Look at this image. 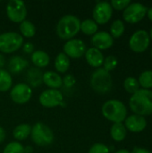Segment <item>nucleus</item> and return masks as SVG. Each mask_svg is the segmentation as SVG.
Returning a JSON list of instances; mask_svg holds the SVG:
<instances>
[{
  "label": "nucleus",
  "instance_id": "c9c22d12",
  "mask_svg": "<svg viewBox=\"0 0 152 153\" xmlns=\"http://www.w3.org/2000/svg\"><path fill=\"white\" fill-rule=\"evenodd\" d=\"M132 153H151L150 151L143 149V148H140V147H135L133 149V151L132 152Z\"/></svg>",
  "mask_w": 152,
  "mask_h": 153
},
{
  "label": "nucleus",
  "instance_id": "393cba45",
  "mask_svg": "<svg viewBox=\"0 0 152 153\" xmlns=\"http://www.w3.org/2000/svg\"><path fill=\"white\" fill-rule=\"evenodd\" d=\"M20 31L22 36L25 38H32L36 33V27L31 22L24 20L20 23Z\"/></svg>",
  "mask_w": 152,
  "mask_h": 153
},
{
  "label": "nucleus",
  "instance_id": "4be33fe9",
  "mask_svg": "<svg viewBox=\"0 0 152 153\" xmlns=\"http://www.w3.org/2000/svg\"><path fill=\"white\" fill-rule=\"evenodd\" d=\"M55 67L57 72L65 73L70 67V58L65 53H59L55 60Z\"/></svg>",
  "mask_w": 152,
  "mask_h": 153
},
{
  "label": "nucleus",
  "instance_id": "c85d7f7f",
  "mask_svg": "<svg viewBox=\"0 0 152 153\" xmlns=\"http://www.w3.org/2000/svg\"><path fill=\"white\" fill-rule=\"evenodd\" d=\"M124 87L126 91H128L129 93H135L137 91H139V82L134 78V77H128L125 80L124 82Z\"/></svg>",
  "mask_w": 152,
  "mask_h": 153
},
{
  "label": "nucleus",
  "instance_id": "f03ea898",
  "mask_svg": "<svg viewBox=\"0 0 152 153\" xmlns=\"http://www.w3.org/2000/svg\"><path fill=\"white\" fill-rule=\"evenodd\" d=\"M81 30V21L73 14L63 16L56 24V34L62 39L70 40Z\"/></svg>",
  "mask_w": 152,
  "mask_h": 153
},
{
  "label": "nucleus",
  "instance_id": "b1692460",
  "mask_svg": "<svg viewBox=\"0 0 152 153\" xmlns=\"http://www.w3.org/2000/svg\"><path fill=\"white\" fill-rule=\"evenodd\" d=\"M13 85V79L11 74L5 70L1 68L0 69V91L5 92L11 89Z\"/></svg>",
  "mask_w": 152,
  "mask_h": 153
},
{
  "label": "nucleus",
  "instance_id": "473e14b6",
  "mask_svg": "<svg viewBox=\"0 0 152 153\" xmlns=\"http://www.w3.org/2000/svg\"><path fill=\"white\" fill-rule=\"evenodd\" d=\"M131 4L130 0H113L111 2V6L116 10H123L125 9Z\"/></svg>",
  "mask_w": 152,
  "mask_h": 153
},
{
  "label": "nucleus",
  "instance_id": "e433bc0d",
  "mask_svg": "<svg viewBox=\"0 0 152 153\" xmlns=\"http://www.w3.org/2000/svg\"><path fill=\"white\" fill-rule=\"evenodd\" d=\"M5 139V132L3 127L0 126V143H3Z\"/></svg>",
  "mask_w": 152,
  "mask_h": 153
},
{
  "label": "nucleus",
  "instance_id": "423d86ee",
  "mask_svg": "<svg viewBox=\"0 0 152 153\" xmlns=\"http://www.w3.org/2000/svg\"><path fill=\"white\" fill-rule=\"evenodd\" d=\"M31 140L39 146H47L53 143L54 134L51 129L43 123H36L31 127Z\"/></svg>",
  "mask_w": 152,
  "mask_h": 153
},
{
  "label": "nucleus",
  "instance_id": "37998d69",
  "mask_svg": "<svg viewBox=\"0 0 152 153\" xmlns=\"http://www.w3.org/2000/svg\"><path fill=\"white\" fill-rule=\"evenodd\" d=\"M151 56H152V50H151Z\"/></svg>",
  "mask_w": 152,
  "mask_h": 153
},
{
  "label": "nucleus",
  "instance_id": "4468645a",
  "mask_svg": "<svg viewBox=\"0 0 152 153\" xmlns=\"http://www.w3.org/2000/svg\"><path fill=\"white\" fill-rule=\"evenodd\" d=\"M91 42L94 46L93 48H98L99 50H104L112 47L114 43V39L108 32L99 31L92 36Z\"/></svg>",
  "mask_w": 152,
  "mask_h": 153
},
{
  "label": "nucleus",
  "instance_id": "f257e3e1",
  "mask_svg": "<svg viewBox=\"0 0 152 153\" xmlns=\"http://www.w3.org/2000/svg\"><path fill=\"white\" fill-rule=\"evenodd\" d=\"M130 108L138 116H150L152 114V91L141 89L130 99Z\"/></svg>",
  "mask_w": 152,
  "mask_h": 153
},
{
  "label": "nucleus",
  "instance_id": "bb28decb",
  "mask_svg": "<svg viewBox=\"0 0 152 153\" xmlns=\"http://www.w3.org/2000/svg\"><path fill=\"white\" fill-rule=\"evenodd\" d=\"M139 84H141V86H142L144 89L149 90L152 88V71L151 70H148V71H144L141 74L140 77H139Z\"/></svg>",
  "mask_w": 152,
  "mask_h": 153
},
{
  "label": "nucleus",
  "instance_id": "a878e982",
  "mask_svg": "<svg viewBox=\"0 0 152 153\" xmlns=\"http://www.w3.org/2000/svg\"><path fill=\"white\" fill-rule=\"evenodd\" d=\"M81 30L86 35H94L98 30V24L91 19L81 22Z\"/></svg>",
  "mask_w": 152,
  "mask_h": 153
},
{
  "label": "nucleus",
  "instance_id": "4c0bfd02",
  "mask_svg": "<svg viewBox=\"0 0 152 153\" xmlns=\"http://www.w3.org/2000/svg\"><path fill=\"white\" fill-rule=\"evenodd\" d=\"M5 65V58L4 56V55L0 54V69L3 68Z\"/></svg>",
  "mask_w": 152,
  "mask_h": 153
},
{
  "label": "nucleus",
  "instance_id": "ddd939ff",
  "mask_svg": "<svg viewBox=\"0 0 152 153\" xmlns=\"http://www.w3.org/2000/svg\"><path fill=\"white\" fill-rule=\"evenodd\" d=\"M86 52V45L85 43L79 39H72L67 40V42L64 45V53L72 58H80Z\"/></svg>",
  "mask_w": 152,
  "mask_h": 153
},
{
  "label": "nucleus",
  "instance_id": "ea45409f",
  "mask_svg": "<svg viewBox=\"0 0 152 153\" xmlns=\"http://www.w3.org/2000/svg\"><path fill=\"white\" fill-rule=\"evenodd\" d=\"M32 152V148L31 147H26V148H24V153H30Z\"/></svg>",
  "mask_w": 152,
  "mask_h": 153
},
{
  "label": "nucleus",
  "instance_id": "c756f323",
  "mask_svg": "<svg viewBox=\"0 0 152 153\" xmlns=\"http://www.w3.org/2000/svg\"><path fill=\"white\" fill-rule=\"evenodd\" d=\"M3 153H24V147L18 142H12L4 147Z\"/></svg>",
  "mask_w": 152,
  "mask_h": 153
},
{
  "label": "nucleus",
  "instance_id": "f3484780",
  "mask_svg": "<svg viewBox=\"0 0 152 153\" xmlns=\"http://www.w3.org/2000/svg\"><path fill=\"white\" fill-rule=\"evenodd\" d=\"M42 81L49 89L58 90L63 85L62 77L57 73L52 72V71H47L44 73Z\"/></svg>",
  "mask_w": 152,
  "mask_h": 153
},
{
  "label": "nucleus",
  "instance_id": "6ab92c4d",
  "mask_svg": "<svg viewBox=\"0 0 152 153\" xmlns=\"http://www.w3.org/2000/svg\"><path fill=\"white\" fill-rule=\"evenodd\" d=\"M28 61L19 56H13L8 62V70L12 74H19L28 66Z\"/></svg>",
  "mask_w": 152,
  "mask_h": 153
},
{
  "label": "nucleus",
  "instance_id": "7ed1b4c3",
  "mask_svg": "<svg viewBox=\"0 0 152 153\" xmlns=\"http://www.w3.org/2000/svg\"><path fill=\"white\" fill-rule=\"evenodd\" d=\"M102 115L114 123H122L126 118L127 109L123 102L117 100H110L104 103L101 108Z\"/></svg>",
  "mask_w": 152,
  "mask_h": 153
},
{
  "label": "nucleus",
  "instance_id": "9d476101",
  "mask_svg": "<svg viewBox=\"0 0 152 153\" xmlns=\"http://www.w3.org/2000/svg\"><path fill=\"white\" fill-rule=\"evenodd\" d=\"M63 94L58 90L48 89L41 92L39 100L45 108H56L63 103Z\"/></svg>",
  "mask_w": 152,
  "mask_h": 153
},
{
  "label": "nucleus",
  "instance_id": "79ce46f5",
  "mask_svg": "<svg viewBox=\"0 0 152 153\" xmlns=\"http://www.w3.org/2000/svg\"><path fill=\"white\" fill-rule=\"evenodd\" d=\"M150 37L152 39V28L151 29V32H150Z\"/></svg>",
  "mask_w": 152,
  "mask_h": 153
},
{
  "label": "nucleus",
  "instance_id": "6e6552de",
  "mask_svg": "<svg viewBox=\"0 0 152 153\" xmlns=\"http://www.w3.org/2000/svg\"><path fill=\"white\" fill-rule=\"evenodd\" d=\"M148 9L141 3L130 4L124 11L123 17L129 23H136L142 20L146 15Z\"/></svg>",
  "mask_w": 152,
  "mask_h": 153
},
{
  "label": "nucleus",
  "instance_id": "a19ab883",
  "mask_svg": "<svg viewBox=\"0 0 152 153\" xmlns=\"http://www.w3.org/2000/svg\"><path fill=\"white\" fill-rule=\"evenodd\" d=\"M115 153H130L127 150H125V149H122V150H119L117 152H116Z\"/></svg>",
  "mask_w": 152,
  "mask_h": 153
},
{
  "label": "nucleus",
  "instance_id": "5701e85b",
  "mask_svg": "<svg viewBox=\"0 0 152 153\" xmlns=\"http://www.w3.org/2000/svg\"><path fill=\"white\" fill-rule=\"evenodd\" d=\"M111 137L116 142H121L125 140L126 136V128L122 123H114L110 130Z\"/></svg>",
  "mask_w": 152,
  "mask_h": 153
},
{
  "label": "nucleus",
  "instance_id": "39448f33",
  "mask_svg": "<svg viewBox=\"0 0 152 153\" xmlns=\"http://www.w3.org/2000/svg\"><path fill=\"white\" fill-rule=\"evenodd\" d=\"M23 44V37L13 31H8L0 34V51L5 54H11L17 51Z\"/></svg>",
  "mask_w": 152,
  "mask_h": 153
},
{
  "label": "nucleus",
  "instance_id": "2eb2a0df",
  "mask_svg": "<svg viewBox=\"0 0 152 153\" xmlns=\"http://www.w3.org/2000/svg\"><path fill=\"white\" fill-rule=\"evenodd\" d=\"M147 126L144 117L138 115H132L125 119V128L133 133H140L145 129Z\"/></svg>",
  "mask_w": 152,
  "mask_h": 153
},
{
  "label": "nucleus",
  "instance_id": "1a4fd4ad",
  "mask_svg": "<svg viewBox=\"0 0 152 153\" xmlns=\"http://www.w3.org/2000/svg\"><path fill=\"white\" fill-rule=\"evenodd\" d=\"M32 96V89L27 83H17L14 85L10 92L12 100L17 104L27 103Z\"/></svg>",
  "mask_w": 152,
  "mask_h": 153
},
{
  "label": "nucleus",
  "instance_id": "412c9836",
  "mask_svg": "<svg viewBox=\"0 0 152 153\" xmlns=\"http://www.w3.org/2000/svg\"><path fill=\"white\" fill-rule=\"evenodd\" d=\"M31 132V126L28 124H22L17 126L13 131V138L16 139L17 141H22L27 139Z\"/></svg>",
  "mask_w": 152,
  "mask_h": 153
},
{
  "label": "nucleus",
  "instance_id": "f8f14e48",
  "mask_svg": "<svg viewBox=\"0 0 152 153\" xmlns=\"http://www.w3.org/2000/svg\"><path fill=\"white\" fill-rule=\"evenodd\" d=\"M113 9L108 2H99L93 9V21L98 24L107 23L112 17Z\"/></svg>",
  "mask_w": 152,
  "mask_h": 153
},
{
  "label": "nucleus",
  "instance_id": "2f4dec72",
  "mask_svg": "<svg viewBox=\"0 0 152 153\" xmlns=\"http://www.w3.org/2000/svg\"><path fill=\"white\" fill-rule=\"evenodd\" d=\"M88 153H109V149L103 143H95Z\"/></svg>",
  "mask_w": 152,
  "mask_h": 153
},
{
  "label": "nucleus",
  "instance_id": "aec40b11",
  "mask_svg": "<svg viewBox=\"0 0 152 153\" xmlns=\"http://www.w3.org/2000/svg\"><path fill=\"white\" fill-rule=\"evenodd\" d=\"M31 62L37 68H43L48 65L50 57L43 50H36L31 54Z\"/></svg>",
  "mask_w": 152,
  "mask_h": 153
},
{
  "label": "nucleus",
  "instance_id": "7c9ffc66",
  "mask_svg": "<svg viewBox=\"0 0 152 153\" xmlns=\"http://www.w3.org/2000/svg\"><path fill=\"white\" fill-rule=\"evenodd\" d=\"M103 65H104V69L106 71H108V72H110V71L114 70L117 65L116 57L115 56H108V57H106L104 59Z\"/></svg>",
  "mask_w": 152,
  "mask_h": 153
},
{
  "label": "nucleus",
  "instance_id": "58836bf2",
  "mask_svg": "<svg viewBox=\"0 0 152 153\" xmlns=\"http://www.w3.org/2000/svg\"><path fill=\"white\" fill-rule=\"evenodd\" d=\"M147 13H148V17H149V19H150V20L152 22V7L148 10V12H147Z\"/></svg>",
  "mask_w": 152,
  "mask_h": 153
},
{
  "label": "nucleus",
  "instance_id": "9b49d317",
  "mask_svg": "<svg viewBox=\"0 0 152 153\" xmlns=\"http://www.w3.org/2000/svg\"><path fill=\"white\" fill-rule=\"evenodd\" d=\"M150 45V35L145 30H137L134 32L130 40L129 46L132 50L137 53L144 52Z\"/></svg>",
  "mask_w": 152,
  "mask_h": 153
},
{
  "label": "nucleus",
  "instance_id": "20e7f679",
  "mask_svg": "<svg viewBox=\"0 0 152 153\" xmlns=\"http://www.w3.org/2000/svg\"><path fill=\"white\" fill-rule=\"evenodd\" d=\"M112 83L111 74L104 68H98L93 72L90 78V85L92 89L99 94L108 92L112 88Z\"/></svg>",
  "mask_w": 152,
  "mask_h": 153
},
{
  "label": "nucleus",
  "instance_id": "a211bd4d",
  "mask_svg": "<svg viewBox=\"0 0 152 153\" xmlns=\"http://www.w3.org/2000/svg\"><path fill=\"white\" fill-rule=\"evenodd\" d=\"M43 78V73L39 68L37 67H31L28 70L26 74V79L28 82V85L31 87H39L42 82Z\"/></svg>",
  "mask_w": 152,
  "mask_h": 153
},
{
  "label": "nucleus",
  "instance_id": "f704fd0d",
  "mask_svg": "<svg viewBox=\"0 0 152 153\" xmlns=\"http://www.w3.org/2000/svg\"><path fill=\"white\" fill-rule=\"evenodd\" d=\"M23 50H24L25 53H28V54L33 53V50H34V46H33V44L30 43V42L25 43V44L23 45Z\"/></svg>",
  "mask_w": 152,
  "mask_h": 153
},
{
  "label": "nucleus",
  "instance_id": "cd10ccee",
  "mask_svg": "<svg viewBox=\"0 0 152 153\" xmlns=\"http://www.w3.org/2000/svg\"><path fill=\"white\" fill-rule=\"evenodd\" d=\"M111 36L113 38H119L125 31V24L121 20H116L112 22L110 27Z\"/></svg>",
  "mask_w": 152,
  "mask_h": 153
},
{
  "label": "nucleus",
  "instance_id": "72a5a7b5",
  "mask_svg": "<svg viewBox=\"0 0 152 153\" xmlns=\"http://www.w3.org/2000/svg\"><path fill=\"white\" fill-rule=\"evenodd\" d=\"M63 83H64L66 87H68V88L73 87V86L75 84V79H74V77H73V75L67 74V75H65V78L63 79Z\"/></svg>",
  "mask_w": 152,
  "mask_h": 153
},
{
  "label": "nucleus",
  "instance_id": "dca6fc26",
  "mask_svg": "<svg viewBox=\"0 0 152 153\" xmlns=\"http://www.w3.org/2000/svg\"><path fill=\"white\" fill-rule=\"evenodd\" d=\"M85 57L87 63L92 66L99 68L103 65L104 62V56L100 50L95 48H90L85 52Z\"/></svg>",
  "mask_w": 152,
  "mask_h": 153
},
{
  "label": "nucleus",
  "instance_id": "0eeeda50",
  "mask_svg": "<svg viewBox=\"0 0 152 153\" xmlns=\"http://www.w3.org/2000/svg\"><path fill=\"white\" fill-rule=\"evenodd\" d=\"M7 17L15 23L22 22L27 15V8L21 0H10L6 4Z\"/></svg>",
  "mask_w": 152,
  "mask_h": 153
}]
</instances>
